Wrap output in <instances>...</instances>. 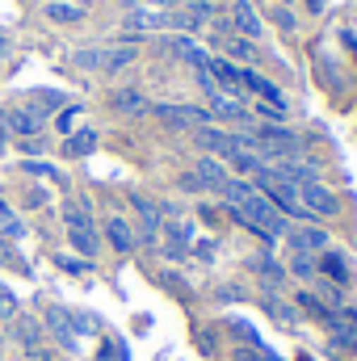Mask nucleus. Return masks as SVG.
I'll list each match as a JSON object with an SVG mask.
<instances>
[{
    "mask_svg": "<svg viewBox=\"0 0 357 361\" xmlns=\"http://www.w3.org/2000/svg\"><path fill=\"white\" fill-rule=\"evenodd\" d=\"M227 214H231V219H236L244 231H253V235H257L265 248L282 244V240H286V231L294 227V223H290V219H286V214H282L273 202H269L257 185H253V193H248V197H240L236 206H227Z\"/></svg>",
    "mask_w": 357,
    "mask_h": 361,
    "instance_id": "obj_1",
    "label": "nucleus"
},
{
    "mask_svg": "<svg viewBox=\"0 0 357 361\" xmlns=\"http://www.w3.org/2000/svg\"><path fill=\"white\" fill-rule=\"evenodd\" d=\"M63 223H68V244H72V252H80L85 261H92V257L101 252V235H97V223H92L89 202H85V197L68 202Z\"/></svg>",
    "mask_w": 357,
    "mask_h": 361,
    "instance_id": "obj_2",
    "label": "nucleus"
},
{
    "mask_svg": "<svg viewBox=\"0 0 357 361\" xmlns=\"http://www.w3.org/2000/svg\"><path fill=\"white\" fill-rule=\"evenodd\" d=\"M42 332L55 341L59 353H76V336H80V328H76V315H72V311L47 302V307H42Z\"/></svg>",
    "mask_w": 357,
    "mask_h": 361,
    "instance_id": "obj_3",
    "label": "nucleus"
},
{
    "mask_svg": "<svg viewBox=\"0 0 357 361\" xmlns=\"http://www.w3.org/2000/svg\"><path fill=\"white\" fill-rule=\"evenodd\" d=\"M152 114L164 122V126H173V130H202V126H210V109H202V105H185V101H160V105H152Z\"/></svg>",
    "mask_w": 357,
    "mask_h": 361,
    "instance_id": "obj_4",
    "label": "nucleus"
},
{
    "mask_svg": "<svg viewBox=\"0 0 357 361\" xmlns=\"http://www.w3.org/2000/svg\"><path fill=\"white\" fill-rule=\"evenodd\" d=\"M298 189V202H303V210L320 223V219H337L341 214V197L324 185V180H307V185H294Z\"/></svg>",
    "mask_w": 357,
    "mask_h": 361,
    "instance_id": "obj_5",
    "label": "nucleus"
},
{
    "mask_svg": "<svg viewBox=\"0 0 357 361\" xmlns=\"http://www.w3.org/2000/svg\"><path fill=\"white\" fill-rule=\"evenodd\" d=\"M193 139H198V147H202L206 156H214V160H231V156L240 152L236 130H223V126H202V130H193Z\"/></svg>",
    "mask_w": 357,
    "mask_h": 361,
    "instance_id": "obj_6",
    "label": "nucleus"
},
{
    "mask_svg": "<svg viewBox=\"0 0 357 361\" xmlns=\"http://www.w3.org/2000/svg\"><path fill=\"white\" fill-rule=\"evenodd\" d=\"M8 341L21 349V353H38L47 345V332H42V319L38 315H17L8 324Z\"/></svg>",
    "mask_w": 357,
    "mask_h": 361,
    "instance_id": "obj_7",
    "label": "nucleus"
},
{
    "mask_svg": "<svg viewBox=\"0 0 357 361\" xmlns=\"http://www.w3.org/2000/svg\"><path fill=\"white\" fill-rule=\"evenodd\" d=\"M135 210H139V231H135V235H139V244H147V248H152V244H160L164 210H160L152 197H139V193H135Z\"/></svg>",
    "mask_w": 357,
    "mask_h": 361,
    "instance_id": "obj_8",
    "label": "nucleus"
},
{
    "mask_svg": "<svg viewBox=\"0 0 357 361\" xmlns=\"http://www.w3.org/2000/svg\"><path fill=\"white\" fill-rule=\"evenodd\" d=\"M286 240H290V248L303 252V257H320V252L328 248V231H324L320 223H298V227L286 231Z\"/></svg>",
    "mask_w": 357,
    "mask_h": 361,
    "instance_id": "obj_9",
    "label": "nucleus"
},
{
    "mask_svg": "<svg viewBox=\"0 0 357 361\" xmlns=\"http://www.w3.org/2000/svg\"><path fill=\"white\" fill-rule=\"evenodd\" d=\"M248 269L261 277V286H265V290H282V286L290 281V273H286V265L273 257V248H265V252H253V257H248Z\"/></svg>",
    "mask_w": 357,
    "mask_h": 361,
    "instance_id": "obj_10",
    "label": "nucleus"
},
{
    "mask_svg": "<svg viewBox=\"0 0 357 361\" xmlns=\"http://www.w3.org/2000/svg\"><path fill=\"white\" fill-rule=\"evenodd\" d=\"M105 244H109V252L131 257V252L139 248V235H135V227H131L122 214H109V219H105Z\"/></svg>",
    "mask_w": 357,
    "mask_h": 361,
    "instance_id": "obj_11",
    "label": "nucleus"
},
{
    "mask_svg": "<svg viewBox=\"0 0 357 361\" xmlns=\"http://www.w3.org/2000/svg\"><path fill=\"white\" fill-rule=\"evenodd\" d=\"M315 273H320L324 281L341 286V290H349V281H353V269H349V257H341V252H332V248H324V252L315 257Z\"/></svg>",
    "mask_w": 357,
    "mask_h": 361,
    "instance_id": "obj_12",
    "label": "nucleus"
},
{
    "mask_svg": "<svg viewBox=\"0 0 357 361\" xmlns=\"http://www.w3.org/2000/svg\"><path fill=\"white\" fill-rule=\"evenodd\" d=\"M231 30H236L240 38H248V42H257V38L265 34V21H261V13L253 8V0H236V4H231Z\"/></svg>",
    "mask_w": 357,
    "mask_h": 361,
    "instance_id": "obj_13",
    "label": "nucleus"
},
{
    "mask_svg": "<svg viewBox=\"0 0 357 361\" xmlns=\"http://www.w3.org/2000/svg\"><path fill=\"white\" fill-rule=\"evenodd\" d=\"M0 118H4V130L17 135L21 143H25V139H42V118H34L25 105H21V109H4Z\"/></svg>",
    "mask_w": 357,
    "mask_h": 361,
    "instance_id": "obj_14",
    "label": "nucleus"
},
{
    "mask_svg": "<svg viewBox=\"0 0 357 361\" xmlns=\"http://www.w3.org/2000/svg\"><path fill=\"white\" fill-rule=\"evenodd\" d=\"M193 177H198V185L206 189V193H223V185H227V164L223 160H214V156H202L198 164H193Z\"/></svg>",
    "mask_w": 357,
    "mask_h": 361,
    "instance_id": "obj_15",
    "label": "nucleus"
},
{
    "mask_svg": "<svg viewBox=\"0 0 357 361\" xmlns=\"http://www.w3.org/2000/svg\"><path fill=\"white\" fill-rule=\"evenodd\" d=\"M109 109L122 114V118H143V114H152V101L139 89H118V92H109Z\"/></svg>",
    "mask_w": 357,
    "mask_h": 361,
    "instance_id": "obj_16",
    "label": "nucleus"
},
{
    "mask_svg": "<svg viewBox=\"0 0 357 361\" xmlns=\"http://www.w3.org/2000/svg\"><path fill=\"white\" fill-rule=\"evenodd\" d=\"M240 89H248V92H257L265 105H282L286 109V97H282V89L269 80V76H261V72H253V68H244L240 72Z\"/></svg>",
    "mask_w": 357,
    "mask_h": 361,
    "instance_id": "obj_17",
    "label": "nucleus"
},
{
    "mask_svg": "<svg viewBox=\"0 0 357 361\" xmlns=\"http://www.w3.org/2000/svg\"><path fill=\"white\" fill-rule=\"evenodd\" d=\"M164 257H173V261H185V252H189V227L181 223V219H164Z\"/></svg>",
    "mask_w": 357,
    "mask_h": 361,
    "instance_id": "obj_18",
    "label": "nucleus"
},
{
    "mask_svg": "<svg viewBox=\"0 0 357 361\" xmlns=\"http://www.w3.org/2000/svg\"><path fill=\"white\" fill-rule=\"evenodd\" d=\"M135 59H139V47H131V42L101 47V72H105V76H114V72H126Z\"/></svg>",
    "mask_w": 357,
    "mask_h": 361,
    "instance_id": "obj_19",
    "label": "nucleus"
},
{
    "mask_svg": "<svg viewBox=\"0 0 357 361\" xmlns=\"http://www.w3.org/2000/svg\"><path fill=\"white\" fill-rule=\"evenodd\" d=\"M206 72L214 76V85H219V92H240V63H231V59H206Z\"/></svg>",
    "mask_w": 357,
    "mask_h": 361,
    "instance_id": "obj_20",
    "label": "nucleus"
},
{
    "mask_svg": "<svg viewBox=\"0 0 357 361\" xmlns=\"http://www.w3.org/2000/svg\"><path fill=\"white\" fill-rule=\"evenodd\" d=\"M210 118H223V122H248L253 114H248V105L244 101H236V97H227V92H219V97H210Z\"/></svg>",
    "mask_w": 357,
    "mask_h": 361,
    "instance_id": "obj_21",
    "label": "nucleus"
},
{
    "mask_svg": "<svg viewBox=\"0 0 357 361\" xmlns=\"http://www.w3.org/2000/svg\"><path fill=\"white\" fill-rule=\"evenodd\" d=\"M294 311L307 315V319H315V324H328V319H332V307H328L315 290H298V294H294Z\"/></svg>",
    "mask_w": 357,
    "mask_h": 361,
    "instance_id": "obj_22",
    "label": "nucleus"
},
{
    "mask_svg": "<svg viewBox=\"0 0 357 361\" xmlns=\"http://www.w3.org/2000/svg\"><path fill=\"white\" fill-rule=\"evenodd\" d=\"M164 47H169V51H173L177 59L193 63V68H206V59H210V55H206V51H202V47H198V42H193L189 34H173V38H169Z\"/></svg>",
    "mask_w": 357,
    "mask_h": 361,
    "instance_id": "obj_23",
    "label": "nucleus"
},
{
    "mask_svg": "<svg viewBox=\"0 0 357 361\" xmlns=\"http://www.w3.org/2000/svg\"><path fill=\"white\" fill-rule=\"evenodd\" d=\"M92 152H97V130H89V126H85V130H72V135L63 139V156H68V160H85Z\"/></svg>",
    "mask_w": 357,
    "mask_h": 361,
    "instance_id": "obj_24",
    "label": "nucleus"
},
{
    "mask_svg": "<svg viewBox=\"0 0 357 361\" xmlns=\"http://www.w3.org/2000/svg\"><path fill=\"white\" fill-rule=\"evenodd\" d=\"M131 30H169V13H152V8H135V13H126V34Z\"/></svg>",
    "mask_w": 357,
    "mask_h": 361,
    "instance_id": "obj_25",
    "label": "nucleus"
},
{
    "mask_svg": "<svg viewBox=\"0 0 357 361\" xmlns=\"http://www.w3.org/2000/svg\"><path fill=\"white\" fill-rule=\"evenodd\" d=\"M261 307H265V315H273L277 324H294V319H298L294 302H286L277 290H265V294H261Z\"/></svg>",
    "mask_w": 357,
    "mask_h": 361,
    "instance_id": "obj_26",
    "label": "nucleus"
},
{
    "mask_svg": "<svg viewBox=\"0 0 357 361\" xmlns=\"http://www.w3.org/2000/svg\"><path fill=\"white\" fill-rule=\"evenodd\" d=\"M42 13H47L51 21H59V25H76V21H85V8H80V4H68V0H51Z\"/></svg>",
    "mask_w": 357,
    "mask_h": 361,
    "instance_id": "obj_27",
    "label": "nucleus"
},
{
    "mask_svg": "<svg viewBox=\"0 0 357 361\" xmlns=\"http://www.w3.org/2000/svg\"><path fill=\"white\" fill-rule=\"evenodd\" d=\"M223 51H227V59H231V63H244V68L257 59V42H248V38H240V34H236V38H227V42H223Z\"/></svg>",
    "mask_w": 357,
    "mask_h": 361,
    "instance_id": "obj_28",
    "label": "nucleus"
},
{
    "mask_svg": "<svg viewBox=\"0 0 357 361\" xmlns=\"http://www.w3.org/2000/svg\"><path fill=\"white\" fill-rule=\"evenodd\" d=\"M223 328L231 332V341H236V345H253V349H265V341H261V332H257L253 324H244V319H227Z\"/></svg>",
    "mask_w": 357,
    "mask_h": 361,
    "instance_id": "obj_29",
    "label": "nucleus"
},
{
    "mask_svg": "<svg viewBox=\"0 0 357 361\" xmlns=\"http://www.w3.org/2000/svg\"><path fill=\"white\" fill-rule=\"evenodd\" d=\"M59 105H63V97H59V92L42 89V92H34V101H30L25 109H30L34 118H42V122H47V114H51V109H59Z\"/></svg>",
    "mask_w": 357,
    "mask_h": 361,
    "instance_id": "obj_30",
    "label": "nucleus"
},
{
    "mask_svg": "<svg viewBox=\"0 0 357 361\" xmlns=\"http://www.w3.org/2000/svg\"><path fill=\"white\" fill-rule=\"evenodd\" d=\"M290 277H298V281H315L320 273H315V257H303V252H294L290 257V265H286Z\"/></svg>",
    "mask_w": 357,
    "mask_h": 361,
    "instance_id": "obj_31",
    "label": "nucleus"
},
{
    "mask_svg": "<svg viewBox=\"0 0 357 361\" xmlns=\"http://www.w3.org/2000/svg\"><path fill=\"white\" fill-rule=\"evenodd\" d=\"M315 294H320L332 311H341V307L349 302V298H345V290H341V286H332V281H324V277H315Z\"/></svg>",
    "mask_w": 357,
    "mask_h": 361,
    "instance_id": "obj_32",
    "label": "nucleus"
},
{
    "mask_svg": "<svg viewBox=\"0 0 357 361\" xmlns=\"http://www.w3.org/2000/svg\"><path fill=\"white\" fill-rule=\"evenodd\" d=\"M72 68H80V72H101V47L72 51Z\"/></svg>",
    "mask_w": 357,
    "mask_h": 361,
    "instance_id": "obj_33",
    "label": "nucleus"
},
{
    "mask_svg": "<svg viewBox=\"0 0 357 361\" xmlns=\"http://www.w3.org/2000/svg\"><path fill=\"white\" fill-rule=\"evenodd\" d=\"M227 361H282V357H273V353H269V345H265V349H253V345H236Z\"/></svg>",
    "mask_w": 357,
    "mask_h": 361,
    "instance_id": "obj_34",
    "label": "nucleus"
},
{
    "mask_svg": "<svg viewBox=\"0 0 357 361\" xmlns=\"http://www.w3.org/2000/svg\"><path fill=\"white\" fill-rule=\"evenodd\" d=\"M85 114V105H63L59 109V118H55V126L63 130V135H72V126H76V118Z\"/></svg>",
    "mask_w": 357,
    "mask_h": 361,
    "instance_id": "obj_35",
    "label": "nucleus"
},
{
    "mask_svg": "<svg viewBox=\"0 0 357 361\" xmlns=\"http://www.w3.org/2000/svg\"><path fill=\"white\" fill-rule=\"evenodd\" d=\"M17 315H21V311H17V294L0 286V319H8V324H13Z\"/></svg>",
    "mask_w": 357,
    "mask_h": 361,
    "instance_id": "obj_36",
    "label": "nucleus"
},
{
    "mask_svg": "<svg viewBox=\"0 0 357 361\" xmlns=\"http://www.w3.org/2000/svg\"><path fill=\"white\" fill-rule=\"evenodd\" d=\"M21 169H25V173H30V177H47V180H59V173H55V169H51V164H47V160H25V164H21Z\"/></svg>",
    "mask_w": 357,
    "mask_h": 361,
    "instance_id": "obj_37",
    "label": "nucleus"
},
{
    "mask_svg": "<svg viewBox=\"0 0 357 361\" xmlns=\"http://www.w3.org/2000/svg\"><path fill=\"white\" fill-rule=\"evenodd\" d=\"M273 21H277V25H282L286 34H294V30H298V21H294V13H290L286 4H277V8H273Z\"/></svg>",
    "mask_w": 357,
    "mask_h": 361,
    "instance_id": "obj_38",
    "label": "nucleus"
},
{
    "mask_svg": "<svg viewBox=\"0 0 357 361\" xmlns=\"http://www.w3.org/2000/svg\"><path fill=\"white\" fill-rule=\"evenodd\" d=\"M257 114H261L265 122H286V109H282V105H265V101H261V105H257Z\"/></svg>",
    "mask_w": 357,
    "mask_h": 361,
    "instance_id": "obj_39",
    "label": "nucleus"
},
{
    "mask_svg": "<svg viewBox=\"0 0 357 361\" xmlns=\"http://www.w3.org/2000/svg\"><path fill=\"white\" fill-rule=\"evenodd\" d=\"M236 298L244 302V290H236V286H223V290H219V302H236Z\"/></svg>",
    "mask_w": 357,
    "mask_h": 361,
    "instance_id": "obj_40",
    "label": "nucleus"
},
{
    "mask_svg": "<svg viewBox=\"0 0 357 361\" xmlns=\"http://www.w3.org/2000/svg\"><path fill=\"white\" fill-rule=\"evenodd\" d=\"M198 345H202V349L210 353V349H214V332H210V328H202V341H198Z\"/></svg>",
    "mask_w": 357,
    "mask_h": 361,
    "instance_id": "obj_41",
    "label": "nucleus"
},
{
    "mask_svg": "<svg viewBox=\"0 0 357 361\" xmlns=\"http://www.w3.org/2000/svg\"><path fill=\"white\" fill-rule=\"evenodd\" d=\"M8 219H13V210H8V206L0 202V223H8Z\"/></svg>",
    "mask_w": 357,
    "mask_h": 361,
    "instance_id": "obj_42",
    "label": "nucleus"
},
{
    "mask_svg": "<svg viewBox=\"0 0 357 361\" xmlns=\"http://www.w3.org/2000/svg\"><path fill=\"white\" fill-rule=\"evenodd\" d=\"M4 143H8V130H4V118H0V152H4Z\"/></svg>",
    "mask_w": 357,
    "mask_h": 361,
    "instance_id": "obj_43",
    "label": "nucleus"
},
{
    "mask_svg": "<svg viewBox=\"0 0 357 361\" xmlns=\"http://www.w3.org/2000/svg\"><path fill=\"white\" fill-rule=\"evenodd\" d=\"M152 4H169V8H177L181 0H152Z\"/></svg>",
    "mask_w": 357,
    "mask_h": 361,
    "instance_id": "obj_44",
    "label": "nucleus"
},
{
    "mask_svg": "<svg viewBox=\"0 0 357 361\" xmlns=\"http://www.w3.org/2000/svg\"><path fill=\"white\" fill-rule=\"evenodd\" d=\"M4 345H8V336H4V332H0V361H4Z\"/></svg>",
    "mask_w": 357,
    "mask_h": 361,
    "instance_id": "obj_45",
    "label": "nucleus"
},
{
    "mask_svg": "<svg viewBox=\"0 0 357 361\" xmlns=\"http://www.w3.org/2000/svg\"><path fill=\"white\" fill-rule=\"evenodd\" d=\"M320 4H324V0H311V8H320Z\"/></svg>",
    "mask_w": 357,
    "mask_h": 361,
    "instance_id": "obj_46",
    "label": "nucleus"
},
{
    "mask_svg": "<svg viewBox=\"0 0 357 361\" xmlns=\"http://www.w3.org/2000/svg\"><path fill=\"white\" fill-rule=\"evenodd\" d=\"M277 4H286V0H277Z\"/></svg>",
    "mask_w": 357,
    "mask_h": 361,
    "instance_id": "obj_47",
    "label": "nucleus"
}]
</instances>
